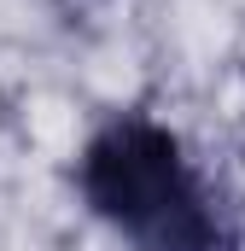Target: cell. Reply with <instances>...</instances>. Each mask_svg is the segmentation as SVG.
<instances>
[{
  "label": "cell",
  "mask_w": 245,
  "mask_h": 251,
  "mask_svg": "<svg viewBox=\"0 0 245 251\" xmlns=\"http://www.w3.org/2000/svg\"><path fill=\"white\" fill-rule=\"evenodd\" d=\"M76 199L128 251H245L234 210L152 111H111L82 140Z\"/></svg>",
  "instance_id": "6da1fadb"
}]
</instances>
